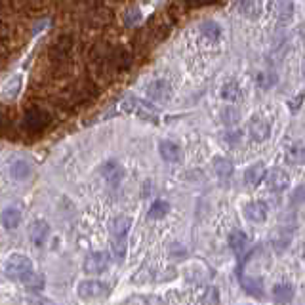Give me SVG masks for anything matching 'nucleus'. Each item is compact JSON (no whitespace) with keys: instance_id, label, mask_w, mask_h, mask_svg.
<instances>
[{"instance_id":"aec40b11","label":"nucleus","mask_w":305,"mask_h":305,"mask_svg":"<svg viewBox=\"0 0 305 305\" xmlns=\"http://www.w3.org/2000/svg\"><path fill=\"white\" fill-rule=\"evenodd\" d=\"M201 33L204 35V38H208L210 42H216L221 38V27L216 21H204L201 25Z\"/></svg>"},{"instance_id":"1a4fd4ad","label":"nucleus","mask_w":305,"mask_h":305,"mask_svg":"<svg viewBox=\"0 0 305 305\" xmlns=\"http://www.w3.org/2000/svg\"><path fill=\"white\" fill-rule=\"evenodd\" d=\"M158 153H160V157L164 158L166 162H177V160L181 158V149H179V145L170 140H164L158 143Z\"/></svg>"},{"instance_id":"6ab92c4d","label":"nucleus","mask_w":305,"mask_h":305,"mask_svg":"<svg viewBox=\"0 0 305 305\" xmlns=\"http://www.w3.org/2000/svg\"><path fill=\"white\" fill-rule=\"evenodd\" d=\"M286 160L290 164H303L305 162V145H301V143L290 145L286 151Z\"/></svg>"},{"instance_id":"5701e85b","label":"nucleus","mask_w":305,"mask_h":305,"mask_svg":"<svg viewBox=\"0 0 305 305\" xmlns=\"http://www.w3.org/2000/svg\"><path fill=\"white\" fill-rule=\"evenodd\" d=\"M170 212V204L166 201H155L149 208V218L151 219H160L164 218L166 214Z\"/></svg>"},{"instance_id":"f3484780","label":"nucleus","mask_w":305,"mask_h":305,"mask_svg":"<svg viewBox=\"0 0 305 305\" xmlns=\"http://www.w3.org/2000/svg\"><path fill=\"white\" fill-rule=\"evenodd\" d=\"M221 97L229 103H236L242 99V90L236 82H227L225 86L221 88Z\"/></svg>"},{"instance_id":"f03ea898","label":"nucleus","mask_w":305,"mask_h":305,"mask_svg":"<svg viewBox=\"0 0 305 305\" xmlns=\"http://www.w3.org/2000/svg\"><path fill=\"white\" fill-rule=\"evenodd\" d=\"M130 231V219L118 218L113 223V238H114V250H116V258L122 260L124 258V248H126V235Z\"/></svg>"},{"instance_id":"0eeeda50","label":"nucleus","mask_w":305,"mask_h":305,"mask_svg":"<svg viewBox=\"0 0 305 305\" xmlns=\"http://www.w3.org/2000/svg\"><path fill=\"white\" fill-rule=\"evenodd\" d=\"M48 235H50V225L44 219H36L29 227V236H31V240H33L35 246H42L46 242Z\"/></svg>"},{"instance_id":"39448f33","label":"nucleus","mask_w":305,"mask_h":305,"mask_svg":"<svg viewBox=\"0 0 305 305\" xmlns=\"http://www.w3.org/2000/svg\"><path fill=\"white\" fill-rule=\"evenodd\" d=\"M101 175H103V179L109 185H118L122 181V177H124V168H122L120 162H116V160H107L103 166H101Z\"/></svg>"},{"instance_id":"20e7f679","label":"nucleus","mask_w":305,"mask_h":305,"mask_svg":"<svg viewBox=\"0 0 305 305\" xmlns=\"http://www.w3.org/2000/svg\"><path fill=\"white\" fill-rule=\"evenodd\" d=\"M107 294V286L99 280H84L79 286V296L82 299H97Z\"/></svg>"},{"instance_id":"6e6552de","label":"nucleus","mask_w":305,"mask_h":305,"mask_svg":"<svg viewBox=\"0 0 305 305\" xmlns=\"http://www.w3.org/2000/svg\"><path fill=\"white\" fill-rule=\"evenodd\" d=\"M267 204L262 201H254L250 204H246V208H244V214H246V218L254 221V223H262L267 219Z\"/></svg>"},{"instance_id":"2eb2a0df","label":"nucleus","mask_w":305,"mask_h":305,"mask_svg":"<svg viewBox=\"0 0 305 305\" xmlns=\"http://www.w3.org/2000/svg\"><path fill=\"white\" fill-rule=\"evenodd\" d=\"M265 166L262 164V162H258V164H252L248 170H246V174H244V179H246V183L248 185H260L262 183V179H265Z\"/></svg>"},{"instance_id":"4be33fe9","label":"nucleus","mask_w":305,"mask_h":305,"mask_svg":"<svg viewBox=\"0 0 305 305\" xmlns=\"http://www.w3.org/2000/svg\"><path fill=\"white\" fill-rule=\"evenodd\" d=\"M229 244H231V248H233L236 254H242L246 244H248V236L244 235L242 231H233V233L229 235Z\"/></svg>"},{"instance_id":"423d86ee","label":"nucleus","mask_w":305,"mask_h":305,"mask_svg":"<svg viewBox=\"0 0 305 305\" xmlns=\"http://www.w3.org/2000/svg\"><path fill=\"white\" fill-rule=\"evenodd\" d=\"M265 179L273 191H284L290 185V175L282 168H273L269 174H265Z\"/></svg>"},{"instance_id":"f8f14e48","label":"nucleus","mask_w":305,"mask_h":305,"mask_svg":"<svg viewBox=\"0 0 305 305\" xmlns=\"http://www.w3.org/2000/svg\"><path fill=\"white\" fill-rule=\"evenodd\" d=\"M0 221H2V227L8 229V231H14L18 229L19 223H21V212L18 208H6L0 216Z\"/></svg>"},{"instance_id":"dca6fc26","label":"nucleus","mask_w":305,"mask_h":305,"mask_svg":"<svg viewBox=\"0 0 305 305\" xmlns=\"http://www.w3.org/2000/svg\"><path fill=\"white\" fill-rule=\"evenodd\" d=\"M263 10V0H240V12L242 16L256 19Z\"/></svg>"},{"instance_id":"9d476101","label":"nucleus","mask_w":305,"mask_h":305,"mask_svg":"<svg viewBox=\"0 0 305 305\" xmlns=\"http://www.w3.org/2000/svg\"><path fill=\"white\" fill-rule=\"evenodd\" d=\"M31 174H33V166H31L29 160L19 158V160L12 162V166H10V175H12V179H16V181H25Z\"/></svg>"},{"instance_id":"7ed1b4c3","label":"nucleus","mask_w":305,"mask_h":305,"mask_svg":"<svg viewBox=\"0 0 305 305\" xmlns=\"http://www.w3.org/2000/svg\"><path fill=\"white\" fill-rule=\"evenodd\" d=\"M109 267V254L107 252H92L84 262V271L88 275H99Z\"/></svg>"},{"instance_id":"f257e3e1","label":"nucleus","mask_w":305,"mask_h":305,"mask_svg":"<svg viewBox=\"0 0 305 305\" xmlns=\"http://www.w3.org/2000/svg\"><path fill=\"white\" fill-rule=\"evenodd\" d=\"M6 277L14 280H19L31 288H42L44 279L36 277L33 271V262L23 254H12L6 262Z\"/></svg>"},{"instance_id":"9b49d317","label":"nucleus","mask_w":305,"mask_h":305,"mask_svg":"<svg viewBox=\"0 0 305 305\" xmlns=\"http://www.w3.org/2000/svg\"><path fill=\"white\" fill-rule=\"evenodd\" d=\"M271 134V128H269V122L263 120V118H254L250 122V136H252V140L256 141H263L267 140Z\"/></svg>"},{"instance_id":"a878e982","label":"nucleus","mask_w":305,"mask_h":305,"mask_svg":"<svg viewBox=\"0 0 305 305\" xmlns=\"http://www.w3.org/2000/svg\"><path fill=\"white\" fill-rule=\"evenodd\" d=\"M238 111H236L235 107H227L225 111H223V122L225 124H235L236 120H238Z\"/></svg>"},{"instance_id":"c85d7f7f","label":"nucleus","mask_w":305,"mask_h":305,"mask_svg":"<svg viewBox=\"0 0 305 305\" xmlns=\"http://www.w3.org/2000/svg\"><path fill=\"white\" fill-rule=\"evenodd\" d=\"M305 201V185H301L296 191V197H294V202H301Z\"/></svg>"},{"instance_id":"393cba45","label":"nucleus","mask_w":305,"mask_h":305,"mask_svg":"<svg viewBox=\"0 0 305 305\" xmlns=\"http://www.w3.org/2000/svg\"><path fill=\"white\" fill-rule=\"evenodd\" d=\"M256 82H258V86L263 88V90H269V88L277 82V77H275L273 73H258Z\"/></svg>"},{"instance_id":"a211bd4d","label":"nucleus","mask_w":305,"mask_h":305,"mask_svg":"<svg viewBox=\"0 0 305 305\" xmlns=\"http://www.w3.org/2000/svg\"><path fill=\"white\" fill-rule=\"evenodd\" d=\"M275 16L279 21H290L294 16V2L292 0H279L275 6Z\"/></svg>"},{"instance_id":"cd10ccee","label":"nucleus","mask_w":305,"mask_h":305,"mask_svg":"<svg viewBox=\"0 0 305 305\" xmlns=\"http://www.w3.org/2000/svg\"><path fill=\"white\" fill-rule=\"evenodd\" d=\"M301 103H303V94H299L297 97H294L292 101H290V111H299V107H301Z\"/></svg>"},{"instance_id":"b1692460","label":"nucleus","mask_w":305,"mask_h":305,"mask_svg":"<svg viewBox=\"0 0 305 305\" xmlns=\"http://www.w3.org/2000/svg\"><path fill=\"white\" fill-rule=\"evenodd\" d=\"M19 88H21V75L14 77L10 82H6V86H4V97H6V99H14V97L19 94Z\"/></svg>"},{"instance_id":"4468645a","label":"nucleus","mask_w":305,"mask_h":305,"mask_svg":"<svg viewBox=\"0 0 305 305\" xmlns=\"http://www.w3.org/2000/svg\"><path fill=\"white\" fill-rule=\"evenodd\" d=\"M170 84L164 82V80H157L149 86V97L155 99V101H162V99H168L170 97Z\"/></svg>"},{"instance_id":"ddd939ff","label":"nucleus","mask_w":305,"mask_h":305,"mask_svg":"<svg viewBox=\"0 0 305 305\" xmlns=\"http://www.w3.org/2000/svg\"><path fill=\"white\" fill-rule=\"evenodd\" d=\"M273 297H275L277 303H282V305L290 303V301L294 299V286H292V284H286V282L277 284V286L273 288Z\"/></svg>"},{"instance_id":"bb28decb","label":"nucleus","mask_w":305,"mask_h":305,"mask_svg":"<svg viewBox=\"0 0 305 305\" xmlns=\"http://www.w3.org/2000/svg\"><path fill=\"white\" fill-rule=\"evenodd\" d=\"M204 305H219V294L216 288H210L204 296Z\"/></svg>"},{"instance_id":"412c9836","label":"nucleus","mask_w":305,"mask_h":305,"mask_svg":"<svg viewBox=\"0 0 305 305\" xmlns=\"http://www.w3.org/2000/svg\"><path fill=\"white\" fill-rule=\"evenodd\" d=\"M214 170H216V174H218L221 179H229V177L233 175V162L227 160V158L219 157L214 160Z\"/></svg>"}]
</instances>
